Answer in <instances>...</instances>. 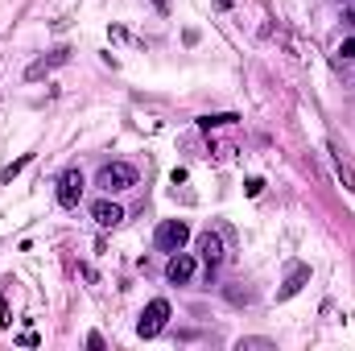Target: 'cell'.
Masks as SVG:
<instances>
[{
    "mask_svg": "<svg viewBox=\"0 0 355 351\" xmlns=\"http://www.w3.org/2000/svg\"><path fill=\"white\" fill-rule=\"evenodd\" d=\"M166 318H170V302H166V298H153V302L141 310L137 335H141V339H153V335H162V331H166Z\"/></svg>",
    "mask_w": 355,
    "mask_h": 351,
    "instance_id": "1",
    "label": "cell"
},
{
    "mask_svg": "<svg viewBox=\"0 0 355 351\" xmlns=\"http://www.w3.org/2000/svg\"><path fill=\"white\" fill-rule=\"evenodd\" d=\"M95 186L99 190H128V186H137V170L132 166H124V162H112V166H103L99 170V178H95Z\"/></svg>",
    "mask_w": 355,
    "mask_h": 351,
    "instance_id": "2",
    "label": "cell"
},
{
    "mask_svg": "<svg viewBox=\"0 0 355 351\" xmlns=\"http://www.w3.org/2000/svg\"><path fill=\"white\" fill-rule=\"evenodd\" d=\"M153 240H157V248H162V252H182V248H186V240H190V228H186L182 219H166V223L157 228V236H153Z\"/></svg>",
    "mask_w": 355,
    "mask_h": 351,
    "instance_id": "3",
    "label": "cell"
},
{
    "mask_svg": "<svg viewBox=\"0 0 355 351\" xmlns=\"http://www.w3.org/2000/svg\"><path fill=\"white\" fill-rule=\"evenodd\" d=\"M79 198H83V174L67 170V174L58 178V203L62 207H79Z\"/></svg>",
    "mask_w": 355,
    "mask_h": 351,
    "instance_id": "4",
    "label": "cell"
},
{
    "mask_svg": "<svg viewBox=\"0 0 355 351\" xmlns=\"http://www.w3.org/2000/svg\"><path fill=\"white\" fill-rule=\"evenodd\" d=\"M198 252H202L207 273H215V268L223 264V240H219L215 232H202V236H198Z\"/></svg>",
    "mask_w": 355,
    "mask_h": 351,
    "instance_id": "5",
    "label": "cell"
},
{
    "mask_svg": "<svg viewBox=\"0 0 355 351\" xmlns=\"http://www.w3.org/2000/svg\"><path fill=\"white\" fill-rule=\"evenodd\" d=\"M306 281H310V268H306V264H293V268H289V277H285V285L277 289V302H289Z\"/></svg>",
    "mask_w": 355,
    "mask_h": 351,
    "instance_id": "6",
    "label": "cell"
},
{
    "mask_svg": "<svg viewBox=\"0 0 355 351\" xmlns=\"http://www.w3.org/2000/svg\"><path fill=\"white\" fill-rule=\"evenodd\" d=\"M166 277H170L174 285H186V281L194 277V257H186V252L170 257V264H166Z\"/></svg>",
    "mask_w": 355,
    "mask_h": 351,
    "instance_id": "7",
    "label": "cell"
},
{
    "mask_svg": "<svg viewBox=\"0 0 355 351\" xmlns=\"http://www.w3.org/2000/svg\"><path fill=\"white\" fill-rule=\"evenodd\" d=\"M62 62H67V50H54L50 58H37V62L25 71V79H29V83H37V79H46V75H50L54 67H62Z\"/></svg>",
    "mask_w": 355,
    "mask_h": 351,
    "instance_id": "8",
    "label": "cell"
},
{
    "mask_svg": "<svg viewBox=\"0 0 355 351\" xmlns=\"http://www.w3.org/2000/svg\"><path fill=\"white\" fill-rule=\"evenodd\" d=\"M91 215H95V223H99V228H116V223L124 219V211H120L112 198H99V203L91 207Z\"/></svg>",
    "mask_w": 355,
    "mask_h": 351,
    "instance_id": "9",
    "label": "cell"
},
{
    "mask_svg": "<svg viewBox=\"0 0 355 351\" xmlns=\"http://www.w3.org/2000/svg\"><path fill=\"white\" fill-rule=\"evenodd\" d=\"M331 153H335V174H339V182H343L347 190H355V174L347 170V162H343V153H339V149H331Z\"/></svg>",
    "mask_w": 355,
    "mask_h": 351,
    "instance_id": "10",
    "label": "cell"
},
{
    "mask_svg": "<svg viewBox=\"0 0 355 351\" xmlns=\"http://www.w3.org/2000/svg\"><path fill=\"white\" fill-rule=\"evenodd\" d=\"M29 162H33V153H21L12 166H4V170H0V182H12V178H17L21 170H25V166H29Z\"/></svg>",
    "mask_w": 355,
    "mask_h": 351,
    "instance_id": "11",
    "label": "cell"
},
{
    "mask_svg": "<svg viewBox=\"0 0 355 351\" xmlns=\"http://www.w3.org/2000/svg\"><path fill=\"white\" fill-rule=\"evenodd\" d=\"M198 124H202V128L211 132V128H219V124H236V116H232V112H227V116H202Z\"/></svg>",
    "mask_w": 355,
    "mask_h": 351,
    "instance_id": "12",
    "label": "cell"
},
{
    "mask_svg": "<svg viewBox=\"0 0 355 351\" xmlns=\"http://www.w3.org/2000/svg\"><path fill=\"white\" fill-rule=\"evenodd\" d=\"M252 348L272 351V339H240V351H252Z\"/></svg>",
    "mask_w": 355,
    "mask_h": 351,
    "instance_id": "13",
    "label": "cell"
},
{
    "mask_svg": "<svg viewBox=\"0 0 355 351\" xmlns=\"http://www.w3.org/2000/svg\"><path fill=\"white\" fill-rule=\"evenodd\" d=\"M244 190H248V194H252V198H257V194H261V190H265V182H261V178H248V186H244Z\"/></svg>",
    "mask_w": 355,
    "mask_h": 351,
    "instance_id": "14",
    "label": "cell"
},
{
    "mask_svg": "<svg viewBox=\"0 0 355 351\" xmlns=\"http://www.w3.org/2000/svg\"><path fill=\"white\" fill-rule=\"evenodd\" d=\"M339 54H343V58H355V37H352V42H343V50H339Z\"/></svg>",
    "mask_w": 355,
    "mask_h": 351,
    "instance_id": "15",
    "label": "cell"
},
{
    "mask_svg": "<svg viewBox=\"0 0 355 351\" xmlns=\"http://www.w3.org/2000/svg\"><path fill=\"white\" fill-rule=\"evenodd\" d=\"M343 21H347V25H352V29H355V4H352V8H347V17H343Z\"/></svg>",
    "mask_w": 355,
    "mask_h": 351,
    "instance_id": "16",
    "label": "cell"
},
{
    "mask_svg": "<svg viewBox=\"0 0 355 351\" xmlns=\"http://www.w3.org/2000/svg\"><path fill=\"white\" fill-rule=\"evenodd\" d=\"M153 4H157V8H162V12H166V8H170V0H153Z\"/></svg>",
    "mask_w": 355,
    "mask_h": 351,
    "instance_id": "17",
    "label": "cell"
},
{
    "mask_svg": "<svg viewBox=\"0 0 355 351\" xmlns=\"http://www.w3.org/2000/svg\"><path fill=\"white\" fill-rule=\"evenodd\" d=\"M352 4H355V0H352Z\"/></svg>",
    "mask_w": 355,
    "mask_h": 351,
    "instance_id": "18",
    "label": "cell"
}]
</instances>
